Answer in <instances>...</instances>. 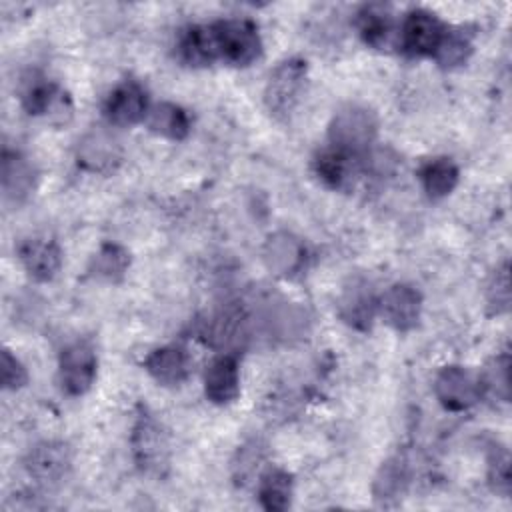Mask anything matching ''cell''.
I'll list each match as a JSON object with an SVG mask.
<instances>
[{
	"label": "cell",
	"instance_id": "cell-26",
	"mask_svg": "<svg viewBox=\"0 0 512 512\" xmlns=\"http://www.w3.org/2000/svg\"><path fill=\"white\" fill-rule=\"evenodd\" d=\"M460 170L450 158L428 160L420 168V184L430 200L446 198L458 184Z\"/></svg>",
	"mask_w": 512,
	"mask_h": 512
},
{
	"label": "cell",
	"instance_id": "cell-27",
	"mask_svg": "<svg viewBox=\"0 0 512 512\" xmlns=\"http://www.w3.org/2000/svg\"><path fill=\"white\" fill-rule=\"evenodd\" d=\"M268 458V446L260 438H250L238 446L232 458V478L238 486H248L262 476Z\"/></svg>",
	"mask_w": 512,
	"mask_h": 512
},
{
	"label": "cell",
	"instance_id": "cell-28",
	"mask_svg": "<svg viewBox=\"0 0 512 512\" xmlns=\"http://www.w3.org/2000/svg\"><path fill=\"white\" fill-rule=\"evenodd\" d=\"M130 266V254L126 248L114 242H106L90 260V274L104 282H120Z\"/></svg>",
	"mask_w": 512,
	"mask_h": 512
},
{
	"label": "cell",
	"instance_id": "cell-23",
	"mask_svg": "<svg viewBox=\"0 0 512 512\" xmlns=\"http://www.w3.org/2000/svg\"><path fill=\"white\" fill-rule=\"evenodd\" d=\"M356 156L340 152L332 146L324 148L314 158V172L316 176L334 190H346L352 186L354 176L358 174Z\"/></svg>",
	"mask_w": 512,
	"mask_h": 512
},
{
	"label": "cell",
	"instance_id": "cell-11",
	"mask_svg": "<svg viewBox=\"0 0 512 512\" xmlns=\"http://www.w3.org/2000/svg\"><path fill=\"white\" fill-rule=\"evenodd\" d=\"M338 316L344 324L358 332L370 330L376 314H378V298L368 280L356 276L350 278L342 288L336 302Z\"/></svg>",
	"mask_w": 512,
	"mask_h": 512
},
{
	"label": "cell",
	"instance_id": "cell-1",
	"mask_svg": "<svg viewBox=\"0 0 512 512\" xmlns=\"http://www.w3.org/2000/svg\"><path fill=\"white\" fill-rule=\"evenodd\" d=\"M378 136V116L362 104H346L338 108L328 124V142L332 148L350 156L370 150Z\"/></svg>",
	"mask_w": 512,
	"mask_h": 512
},
{
	"label": "cell",
	"instance_id": "cell-17",
	"mask_svg": "<svg viewBox=\"0 0 512 512\" xmlns=\"http://www.w3.org/2000/svg\"><path fill=\"white\" fill-rule=\"evenodd\" d=\"M410 484V466L404 454L386 458L374 474L372 498L378 508H396Z\"/></svg>",
	"mask_w": 512,
	"mask_h": 512
},
{
	"label": "cell",
	"instance_id": "cell-24",
	"mask_svg": "<svg viewBox=\"0 0 512 512\" xmlns=\"http://www.w3.org/2000/svg\"><path fill=\"white\" fill-rule=\"evenodd\" d=\"M356 28L362 42L374 50H384L390 46L394 22L388 6L368 4L356 14Z\"/></svg>",
	"mask_w": 512,
	"mask_h": 512
},
{
	"label": "cell",
	"instance_id": "cell-30",
	"mask_svg": "<svg viewBox=\"0 0 512 512\" xmlns=\"http://www.w3.org/2000/svg\"><path fill=\"white\" fill-rule=\"evenodd\" d=\"M480 394L506 402L510 396V360L508 354L494 356L478 376Z\"/></svg>",
	"mask_w": 512,
	"mask_h": 512
},
{
	"label": "cell",
	"instance_id": "cell-18",
	"mask_svg": "<svg viewBox=\"0 0 512 512\" xmlns=\"http://www.w3.org/2000/svg\"><path fill=\"white\" fill-rule=\"evenodd\" d=\"M204 394L212 404L224 406L240 394V366L238 356L222 352L204 372Z\"/></svg>",
	"mask_w": 512,
	"mask_h": 512
},
{
	"label": "cell",
	"instance_id": "cell-12",
	"mask_svg": "<svg viewBox=\"0 0 512 512\" xmlns=\"http://www.w3.org/2000/svg\"><path fill=\"white\" fill-rule=\"evenodd\" d=\"M378 314L396 332H410L422 314V294L410 284H392L378 298Z\"/></svg>",
	"mask_w": 512,
	"mask_h": 512
},
{
	"label": "cell",
	"instance_id": "cell-6",
	"mask_svg": "<svg viewBox=\"0 0 512 512\" xmlns=\"http://www.w3.org/2000/svg\"><path fill=\"white\" fill-rule=\"evenodd\" d=\"M22 106L28 114L42 116L54 126L68 124L74 114L70 94L46 78L26 82L22 90Z\"/></svg>",
	"mask_w": 512,
	"mask_h": 512
},
{
	"label": "cell",
	"instance_id": "cell-15",
	"mask_svg": "<svg viewBox=\"0 0 512 512\" xmlns=\"http://www.w3.org/2000/svg\"><path fill=\"white\" fill-rule=\"evenodd\" d=\"M148 114V94L136 80L120 82L104 102V116L112 126H132Z\"/></svg>",
	"mask_w": 512,
	"mask_h": 512
},
{
	"label": "cell",
	"instance_id": "cell-21",
	"mask_svg": "<svg viewBox=\"0 0 512 512\" xmlns=\"http://www.w3.org/2000/svg\"><path fill=\"white\" fill-rule=\"evenodd\" d=\"M178 54L188 66H208L220 60L214 24H200L184 30L178 40Z\"/></svg>",
	"mask_w": 512,
	"mask_h": 512
},
{
	"label": "cell",
	"instance_id": "cell-8",
	"mask_svg": "<svg viewBox=\"0 0 512 512\" xmlns=\"http://www.w3.org/2000/svg\"><path fill=\"white\" fill-rule=\"evenodd\" d=\"M24 466L38 484L56 486L70 474L72 450L64 440H42L28 450Z\"/></svg>",
	"mask_w": 512,
	"mask_h": 512
},
{
	"label": "cell",
	"instance_id": "cell-33",
	"mask_svg": "<svg viewBox=\"0 0 512 512\" xmlns=\"http://www.w3.org/2000/svg\"><path fill=\"white\" fill-rule=\"evenodd\" d=\"M488 480L496 492H510V456L504 448L492 450L488 458Z\"/></svg>",
	"mask_w": 512,
	"mask_h": 512
},
{
	"label": "cell",
	"instance_id": "cell-13",
	"mask_svg": "<svg viewBox=\"0 0 512 512\" xmlns=\"http://www.w3.org/2000/svg\"><path fill=\"white\" fill-rule=\"evenodd\" d=\"M446 26L436 14L416 8L406 14L400 28V48L408 56H432L438 48Z\"/></svg>",
	"mask_w": 512,
	"mask_h": 512
},
{
	"label": "cell",
	"instance_id": "cell-4",
	"mask_svg": "<svg viewBox=\"0 0 512 512\" xmlns=\"http://www.w3.org/2000/svg\"><path fill=\"white\" fill-rule=\"evenodd\" d=\"M218 58L230 66H250L262 54V40L256 24L244 18L220 20L214 24Z\"/></svg>",
	"mask_w": 512,
	"mask_h": 512
},
{
	"label": "cell",
	"instance_id": "cell-7",
	"mask_svg": "<svg viewBox=\"0 0 512 512\" xmlns=\"http://www.w3.org/2000/svg\"><path fill=\"white\" fill-rule=\"evenodd\" d=\"M122 160L124 148L108 128H92L76 144V162L86 172L112 174Z\"/></svg>",
	"mask_w": 512,
	"mask_h": 512
},
{
	"label": "cell",
	"instance_id": "cell-32",
	"mask_svg": "<svg viewBox=\"0 0 512 512\" xmlns=\"http://www.w3.org/2000/svg\"><path fill=\"white\" fill-rule=\"evenodd\" d=\"M0 380L4 390H20L28 382L24 364L8 348H4L0 354Z\"/></svg>",
	"mask_w": 512,
	"mask_h": 512
},
{
	"label": "cell",
	"instance_id": "cell-25",
	"mask_svg": "<svg viewBox=\"0 0 512 512\" xmlns=\"http://www.w3.org/2000/svg\"><path fill=\"white\" fill-rule=\"evenodd\" d=\"M294 494V480L282 468H268L258 478V500L264 510L282 512L290 506Z\"/></svg>",
	"mask_w": 512,
	"mask_h": 512
},
{
	"label": "cell",
	"instance_id": "cell-16",
	"mask_svg": "<svg viewBox=\"0 0 512 512\" xmlns=\"http://www.w3.org/2000/svg\"><path fill=\"white\" fill-rule=\"evenodd\" d=\"M18 258L26 274L36 282H50L62 268V250L48 236H32L20 242Z\"/></svg>",
	"mask_w": 512,
	"mask_h": 512
},
{
	"label": "cell",
	"instance_id": "cell-19",
	"mask_svg": "<svg viewBox=\"0 0 512 512\" xmlns=\"http://www.w3.org/2000/svg\"><path fill=\"white\" fill-rule=\"evenodd\" d=\"M204 336L214 348L234 354L236 348H240L248 338V316L242 312V308H222L206 322Z\"/></svg>",
	"mask_w": 512,
	"mask_h": 512
},
{
	"label": "cell",
	"instance_id": "cell-9",
	"mask_svg": "<svg viewBox=\"0 0 512 512\" xmlns=\"http://www.w3.org/2000/svg\"><path fill=\"white\" fill-rule=\"evenodd\" d=\"M434 394L450 412H462L480 400L478 378L464 366L450 364L438 370L434 378Z\"/></svg>",
	"mask_w": 512,
	"mask_h": 512
},
{
	"label": "cell",
	"instance_id": "cell-31",
	"mask_svg": "<svg viewBox=\"0 0 512 512\" xmlns=\"http://www.w3.org/2000/svg\"><path fill=\"white\" fill-rule=\"evenodd\" d=\"M486 306L492 316L506 314L510 308V268L502 262L486 284Z\"/></svg>",
	"mask_w": 512,
	"mask_h": 512
},
{
	"label": "cell",
	"instance_id": "cell-20",
	"mask_svg": "<svg viewBox=\"0 0 512 512\" xmlns=\"http://www.w3.org/2000/svg\"><path fill=\"white\" fill-rule=\"evenodd\" d=\"M190 368V356L180 346H160L144 358V370L162 386H180L188 380Z\"/></svg>",
	"mask_w": 512,
	"mask_h": 512
},
{
	"label": "cell",
	"instance_id": "cell-14",
	"mask_svg": "<svg viewBox=\"0 0 512 512\" xmlns=\"http://www.w3.org/2000/svg\"><path fill=\"white\" fill-rule=\"evenodd\" d=\"M0 184L2 198L6 204H22L26 202L38 184L36 166L18 150L4 148L2 152V168H0Z\"/></svg>",
	"mask_w": 512,
	"mask_h": 512
},
{
	"label": "cell",
	"instance_id": "cell-2",
	"mask_svg": "<svg viewBox=\"0 0 512 512\" xmlns=\"http://www.w3.org/2000/svg\"><path fill=\"white\" fill-rule=\"evenodd\" d=\"M132 458L142 474L162 478L170 468V440L164 426L152 412L140 406L132 434H130Z\"/></svg>",
	"mask_w": 512,
	"mask_h": 512
},
{
	"label": "cell",
	"instance_id": "cell-29",
	"mask_svg": "<svg viewBox=\"0 0 512 512\" xmlns=\"http://www.w3.org/2000/svg\"><path fill=\"white\" fill-rule=\"evenodd\" d=\"M472 50H474V44H472L470 32H466L464 28H446L432 56L438 62V66L450 70V68L462 66L470 58Z\"/></svg>",
	"mask_w": 512,
	"mask_h": 512
},
{
	"label": "cell",
	"instance_id": "cell-3",
	"mask_svg": "<svg viewBox=\"0 0 512 512\" xmlns=\"http://www.w3.org/2000/svg\"><path fill=\"white\" fill-rule=\"evenodd\" d=\"M308 66L302 58H286L276 64L264 86V106L276 120H286L298 106L306 88Z\"/></svg>",
	"mask_w": 512,
	"mask_h": 512
},
{
	"label": "cell",
	"instance_id": "cell-22",
	"mask_svg": "<svg viewBox=\"0 0 512 512\" xmlns=\"http://www.w3.org/2000/svg\"><path fill=\"white\" fill-rule=\"evenodd\" d=\"M144 122L150 132L174 142L184 140L192 128L190 114L174 102H158L150 106Z\"/></svg>",
	"mask_w": 512,
	"mask_h": 512
},
{
	"label": "cell",
	"instance_id": "cell-5",
	"mask_svg": "<svg viewBox=\"0 0 512 512\" xmlns=\"http://www.w3.org/2000/svg\"><path fill=\"white\" fill-rule=\"evenodd\" d=\"M98 372V358L94 346L86 340L70 342L62 348L58 356V380L66 394L82 396L86 394Z\"/></svg>",
	"mask_w": 512,
	"mask_h": 512
},
{
	"label": "cell",
	"instance_id": "cell-10",
	"mask_svg": "<svg viewBox=\"0 0 512 512\" xmlns=\"http://www.w3.org/2000/svg\"><path fill=\"white\" fill-rule=\"evenodd\" d=\"M308 250L300 236L278 230L264 240L262 260L266 268L280 278H294L306 268Z\"/></svg>",
	"mask_w": 512,
	"mask_h": 512
}]
</instances>
